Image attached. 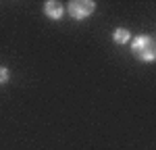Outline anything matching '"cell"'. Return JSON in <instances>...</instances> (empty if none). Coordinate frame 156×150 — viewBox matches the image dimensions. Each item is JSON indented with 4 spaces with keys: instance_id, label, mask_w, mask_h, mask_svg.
Returning <instances> with one entry per match:
<instances>
[{
    "instance_id": "obj_1",
    "label": "cell",
    "mask_w": 156,
    "mask_h": 150,
    "mask_svg": "<svg viewBox=\"0 0 156 150\" xmlns=\"http://www.w3.org/2000/svg\"><path fill=\"white\" fill-rule=\"evenodd\" d=\"M131 52L142 62H152L156 59V44L150 36H137L131 42Z\"/></svg>"
},
{
    "instance_id": "obj_2",
    "label": "cell",
    "mask_w": 156,
    "mask_h": 150,
    "mask_svg": "<svg viewBox=\"0 0 156 150\" xmlns=\"http://www.w3.org/2000/svg\"><path fill=\"white\" fill-rule=\"evenodd\" d=\"M94 11H96V2H92V0H73L71 4H69V12H71L73 19H77V21L90 17Z\"/></svg>"
},
{
    "instance_id": "obj_3",
    "label": "cell",
    "mask_w": 156,
    "mask_h": 150,
    "mask_svg": "<svg viewBox=\"0 0 156 150\" xmlns=\"http://www.w3.org/2000/svg\"><path fill=\"white\" fill-rule=\"evenodd\" d=\"M62 12H65V6L60 4L58 0H48V2H44V15L48 17V19H60L62 17Z\"/></svg>"
},
{
    "instance_id": "obj_4",
    "label": "cell",
    "mask_w": 156,
    "mask_h": 150,
    "mask_svg": "<svg viewBox=\"0 0 156 150\" xmlns=\"http://www.w3.org/2000/svg\"><path fill=\"white\" fill-rule=\"evenodd\" d=\"M131 40V34H129V29H125V27H117L115 31H112V42H117V44H127Z\"/></svg>"
},
{
    "instance_id": "obj_5",
    "label": "cell",
    "mask_w": 156,
    "mask_h": 150,
    "mask_svg": "<svg viewBox=\"0 0 156 150\" xmlns=\"http://www.w3.org/2000/svg\"><path fill=\"white\" fill-rule=\"evenodd\" d=\"M9 77H11V71H9L6 67H0V84H6Z\"/></svg>"
}]
</instances>
